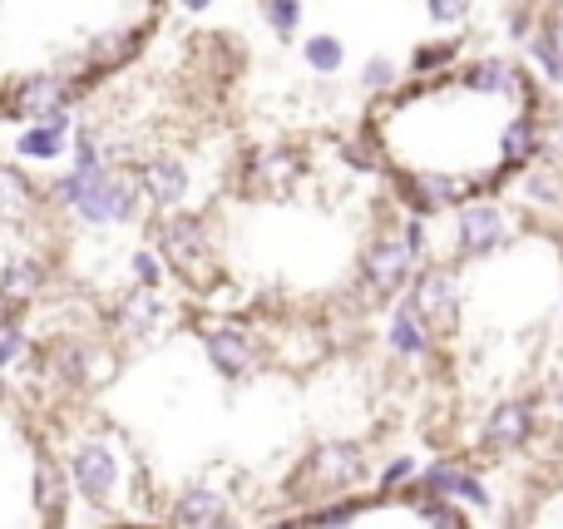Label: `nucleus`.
I'll use <instances>...</instances> for the list:
<instances>
[{
    "instance_id": "1",
    "label": "nucleus",
    "mask_w": 563,
    "mask_h": 529,
    "mask_svg": "<svg viewBox=\"0 0 563 529\" xmlns=\"http://www.w3.org/2000/svg\"><path fill=\"white\" fill-rule=\"evenodd\" d=\"M49 203H59L65 213H75L79 223L89 228H119V223H134L139 208H144V188H139L134 174H99V178H85L75 168H65L59 178H49L45 188Z\"/></svg>"
},
{
    "instance_id": "2",
    "label": "nucleus",
    "mask_w": 563,
    "mask_h": 529,
    "mask_svg": "<svg viewBox=\"0 0 563 529\" xmlns=\"http://www.w3.org/2000/svg\"><path fill=\"white\" fill-rule=\"evenodd\" d=\"M154 247L168 263V273L184 277L188 287H213L218 283V257H213V233L198 213H168L154 223Z\"/></svg>"
},
{
    "instance_id": "3",
    "label": "nucleus",
    "mask_w": 563,
    "mask_h": 529,
    "mask_svg": "<svg viewBox=\"0 0 563 529\" xmlns=\"http://www.w3.org/2000/svg\"><path fill=\"white\" fill-rule=\"evenodd\" d=\"M65 471L69 485L85 495L89 505H114L124 491V455L109 436H79L65 451Z\"/></svg>"
},
{
    "instance_id": "4",
    "label": "nucleus",
    "mask_w": 563,
    "mask_h": 529,
    "mask_svg": "<svg viewBox=\"0 0 563 529\" xmlns=\"http://www.w3.org/2000/svg\"><path fill=\"white\" fill-rule=\"evenodd\" d=\"M366 475V455L351 441H327L307 455L297 475V500H331V495L351 491V485Z\"/></svg>"
},
{
    "instance_id": "5",
    "label": "nucleus",
    "mask_w": 563,
    "mask_h": 529,
    "mask_svg": "<svg viewBox=\"0 0 563 529\" xmlns=\"http://www.w3.org/2000/svg\"><path fill=\"white\" fill-rule=\"evenodd\" d=\"M410 273H416V253H410V243L400 233L371 238V247L361 253V293H366L371 302L396 297L400 287L410 283Z\"/></svg>"
},
{
    "instance_id": "6",
    "label": "nucleus",
    "mask_w": 563,
    "mask_h": 529,
    "mask_svg": "<svg viewBox=\"0 0 563 529\" xmlns=\"http://www.w3.org/2000/svg\"><path fill=\"white\" fill-rule=\"evenodd\" d=\"M69 99H79L75 85H69V75H59V69H40V75H25L5 89V119H25L30 124V119L65 114Z\"/></svg>"
},
{
    "instance_id": "7",
    "label": "nucleus",
    "mask_w": 563,
    "mask_h": 529,
    "mask_svg": "<svg viewBox=\"0 0 563 529\" xmlns=\"http://www.w3.org/2000/svg\"><path fill=\"white\" fill-rule=\"evenodd\" d=\"M203 352L213 362V372L233 376V382H243L263 366V346L243 322H203Z\"/></svg>"
},
{
    "instance_id": "8",
    "label": "nucleus",
    "mask_w": 563,
    "mask_h": 529,
    "mask_svg": "<svg viewBox=\"0 0 563 529\" xmlns=\"http://www.w3.org/2000/svg\"><path fill=\"white\" fill-rule=\"evenodd\" d=\"M301 174H307V158H301V148H291V144H267V148H253V154L243 158V184L263 198L291 194V188L301 184Z\"/></svg>"
},
{
    "instance_id": "9",
    "label": "nucleus",
    "mask_w": 563,
    "mask_h": 529,
    "mask_svg": "<svg viewBox=\"0 0 563 529\" xmlns=\"http://www.w3.org/2000/svg\"><path fill=\"white\" fill-rule=\"evenodd\" d=\"M410 302L430 317L435 332H450L460 317V302H465V287H460L455 267H420L416 283H410Z\"/></svg>"
},
{
    "instance_id": "10",
    "label": "nucleus",
    "mask_w": 563,
    "mask_h": 529,
    "mask_svg": "<svg viewBox=\"0 0 563 529\" xmlns=\"http://www.w3.org/2000/svg\"><path fill=\"white\" fill-rule=\"evenodd\" d=\"M109 322H114V332L124 337V342H148V337L158 332V327L168 322V307H164V287H124V293L114 297V312H109Z\"/></svg>"
},
{
    "instance_id": "11",
    "label": "nucleus",
    "mask_w": 563,
    "mask_h": 529,
    "mask_svg": "<svg viewBox=\"0 0 563 529\" xmlns=\"http://www.w3.org/2000/svg\"><path fill=\"white\" fill-rule=\"evenodd\" d=\"M139 188H144V203H154L158 213H174L184 208V198L194 194V174H188L184 158H148L134 168Z\"/></svg>"
},
{
    "instance_id": "12",
    "label": "nucleus",
    "mask_w": 563,
    "mask_h": 529,
    "mask_svg": "<svg viewBox=\"0 0 563 529\" xmlns=\"http://www.w3.org/2000/svg\"><path fill=\"white\" fill-rule=\"evenodd\" d=\"M178 529H233V500L218 485H188L174 500Z\"/></svg>"
},
{
    "instance_id": "13",
    "label": "nucleus",
    "mask_w": 563,
    "mask_h": 529,
    "mask_svg": "<svg viewBox=\"0 0 563 529\" xmlns=\"http://www.w3.org/2000/svg\"><path fill=\"white\" fill-rule=\"evenodd\" d=\"M529 436H534V401H499L495 411H489L485 431H479V445L505 455V451L529 445Z\"/></svg>"
},
{
    "instance_id": "14",
    "label": "nucleus",
    "mask_w": 563,
    "mask_h": 529,
    "mask_svg": "<svg viewBox=\"0 0 563 529\" xmlns=\"http://www.w3.org/2000/svg\"><path fill=\"white\" fill-rule=\"evenodd\" d=\"M420 491H426V495H445V500H455V505H475V510H485V505H489L485 481H479L475 471H465L460 461H435L426 475H420Z\"/></svg>"
},
{
    "instance_id": "15",
    "label": "nucleus",
    "mask_w": 563,
    "mask_h": 529,
    "mask_svg": "<svg viewBox=\"0 0 563 529\" xmlns=\"http://www.w3.org/2000/svg\"><path fill=\"white\" fill-rule=\"evenodd\" d=\"M69 139H75V119L65 109V114H49V119H30V129H20V139H15V154L49 164V158L69 154Z\"/></svg>"
},
{
    "instance_id": "16",
    "label": "nucleus",
    "mask_w": 563,
    "mask_h": 529,
    "mask_svg": "<svg viewBox=\"0 0 563 529\" xmlns=\"http://www.w3.org/2000/svg\"><path fill=\"white\" fill-rule=\"evenodd\" d=\"M386 342H390V352H396V356H426L430 342H435V327H430V317L406 297V302L390 312Z\"/></svg>"
},
{
    "instance_id": "17",
    "label": "nucleus",
    "mask_w": 563,
    "mask_h": 529,
    "mask_svg": "<svg viewBox=\"0 0 563 529\" xmlns=\"http://www.w3.org/2000/svg\"><path fill=\"white\" fill-rule=\"evenodd\" d=\"M69 505V471L55 455H35V515H45L49 529Z\"/></svg>"
},
{
    "instance_id": "18",
    "label": "nucleus",
    "mask_w": 563,
    "mask_h": 529,
    "mask_svg": "<svg viewBox=\"0 0 563 529\" xmlns=\"http://www.w3.org/2000/svg\"><path fill=\"white\" fill-rule=\"evenodd\" d=\"M45 283H49V267H45V257H35V253H20L0 267V293H5L15 307L35 302Z\"/></svg>"
},
{
    "instance_id": "19",
    "label": "nucleus",
    "mask_w": 563,
    "mask_h": 529,
    "mask_svg": "<svg viewBox=\"0 0 563 529\" xmlns=\"http://www.w3.org/2000/svg\"><path fill=\"white\" fill-rule=\"evenodd\" d=\"M35 203H40V188L25 178V168H15V164L0 158V213L5 218H30L35 213Z\"/></svg>"
},
{
    "instance_id": "20",
    "label": "nucleus",
    "mask_w": 563,
    "mask_h": 529,
    "mask_svg": "<svg viewBox=\"0 0 563 529\" xmlns=\"http://www.w3.org/2000/svg\"><path fill=\"white\" fill-rule=\"evenodd\" d=\"M301 59H307L317 75H331V69H341V40L336 35H311L307 45H301Z\"/></svg>"
},
{
    "instance_id": "21",
    "label": "nucleus",
    "mask_w": 563,
    "mask_h": 529,
    "mask_svg": "<svg viewBox=\"0 0 563 529\" xmlns=\"http://www.w3.org/2000/svg\"><path fill=\"white\" fill-rule=\"evenodd\" d=\"M129 273H134L139 287H164L168 263L158 257V247H134V253H129Z\"/></svg>"
},
{
    "instance_id": "22",
    "label": "nucleus",
    "mask_w": 563,
    "mask_h": 529,
    "mask_svg": "<svg viewBox=\"0 0 563 529\" xmlns=\"http://www.w3.org/2000/svg\"><path fill=\"white\" fill-rule=\"evenodd\" d=\"M356 515H361V500H327V505H317L307 520H311V529H346Z\"/></svg>"
},
{
    "instance_id": "23",
    "label": "nucleus",
    "mask_w": 563,
    "mask_h": 529,
    "mask_svg": "<svg viewBox=\"0 0 563 529\" xmlns=\"http://www.w3.org/2000/svg\"><path fill=\"white\" fill-rule=\"evenodd\" d=\"M263 20L273 25V35H291L301 25V0H263Z\"/></svg>"
},
{
    "instance_id": "24",
    "label": "nucleus",
    "mask_w": 563,
    "mask_h": 529,
    "mask_svg": "<svg viewBox=\"0 0 563 529\" xmlns=\"http://www.w3.org/2000/svg\"><path fill=\"white\" fill-rule=\"evenodd\" d=\"M25 356H30V337H25V327L10 322L5 332H0V372H10V366L25 362Z\"/></svg>"
},
{
    "instance_id": "25",
    "label": "nucleus",
    "mask_w": 563,
    "mask_h": 529,
    "mask_svg": "<svg viewBox=\"0 0 563 529\" xmlns=\"http://www.w3.org/2000/svg\"><path fill=\"white\" fill-rule=\"evenodd\" d=\"M361 85H366L371 95H386V89H396V65H390V59H371V65L361 69Z\"/></svg>"
},
{
    "instance_id": "26",
    "label": "nucleus",
    "mask_w": 563,
    "mask_h": 529,
    "mask_svg": "<svg viewBox=\"0 0 563 529\" xmlns=\"http://www.w3.org/2000/svg\"><path fill=\"white\" fill-rule=\"evenodd\" d=\"M410 475H416V461H410V455H400V461H390L386 471H380V491H396V485L410 481Z\"/></svg>"
},
{
    "instance_id": "27",
    "label": "nucleus",
    "mask_w": 563,
    "mask_h": 529,
    "mask_svg": "<svg viewBox=\"0 0 563 529\" xmlns=\"http://www.w3.org/2000/svg\"><path fill=\"white\" fill-rule=\"evenodd\" d=\"M430 15L435 20H460L465 15V0H430Z\"/></svg>"
},
{
    "instance_id": "28",
    "label": "nucleus",
    "mask_w": 563,
    "mask_h": 529,
    "mask_svg": "<svg viewBox=\"0 0 563 529\" xmlns=\"http://www.w3.org/2000/svg\"><path fill=\"white\" fill-rule=\"evenodd\" d=\"M549 401H554V411H563V362L554 366V376H549Z\"/></svg>"
},
{
    "instance_id": "29",
    "label": "nucleus",
    "mask_w": 563,
    "mask_h": 529,
    "mask_svg": "<svg viewBox=\"0 0 563 529\" xmlns=\"http://www.w3.org/2000/svg\"><path fill=\"white\" fill-rule=\"evenodd\" d=\"M15 317H20V307H15V302H10V297H5V293H0V332H5V327H10V322H15Z\"/></svg>"
},
{
    "instance_id": "30",
    "label": "nucleus",
    "mask_w": 563,
    "mask_h": 529,
    "mask_svg": "<svg viewBox=\"0 0 563 529\" xmlns=\"http://www.w3.org/2000/svg\"><path fill=\"white\" fill-rule=\"evenodd\" d=\"M267 529H311V520H307V515H291V520H273Z\"/></svg>"
},
{
    "instance_id": "31",
    "label": "nucleus",
    "mask_w": 563,
    "mask_h": 529,
    "mask_svg": "<svg viewBox=\"0 0 563 529\" xmlns=\"http://www.w3.org/2000/svg\"><path fill=\"white\" fill-rule=\"evenodd\" d=\"M178 10H188V15H203V10H213V0H178Z\"/></svg>"
},
{
    "instance_id": "32",
    "label": "nucleus",
    "mask_w": 563,
    "mask_h": 529,
    "mask_svg": "<svg viewBox=\"0 0 563 529\" xmlns=\"http://www.w3.org/2000/svg\"><path fill=\"white\" fill-rule=\"evenodd\" d=\"M0 119H5V89H0Z\"/></svg>"
},
{
    "instance_id": "33",
    "label": "nucleus",
    "mask_w": 563,
    "mask_h": 529,
    "mask_svg": "<svg viewBox=\"0 0 563 529\" xmlns=\"http://www.w3.org/2000/svg\"><path fill=\"white\" fill-rule=\"evenodd\" d=\"M0 401H5V382H0Z\"/></svg>"
}]
</instances>
